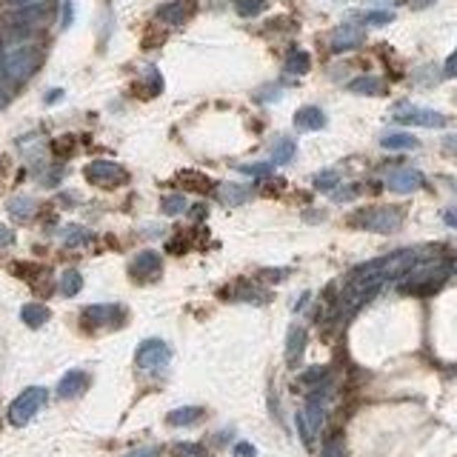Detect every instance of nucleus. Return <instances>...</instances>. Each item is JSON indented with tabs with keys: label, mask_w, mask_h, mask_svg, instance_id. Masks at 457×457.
<instances>
[{
	"label": "nucleus",
	"mask_w": 457,
	"mask_h": 457,
	"mask_svg": "<svg viewBox=\"0 0 457 457\" xmlns=\"http://www.w3.org/2000/svg\"><path fill=\"white\" fill-rule=\"evenodd\" d=\"M449 277V266L446 263H426V266H411L406 274H403V283L400 289L403 292H411V295H432L435 289L443 286V280Z\"/></svg>",
	"instance_id": "1"
},
{
	"label": "nucleus",
	"mask_w": 457,
	"mask_h": 457,
	"mask_svg": "<svg viewBox=\"0 0 457 457\" xmlns=\"http://www.w3.org/2000/svg\"><path fill=\"white\" fill-rule=\"evenodd\" d=\"M40 66V49L32 44H18L4 55V74L9 80H26Z\"/></svg>",
	"instance_id": "2"
},
{
	"label": "nucleus",
	"mask_w": 457,
	"mask_h": 457,
	"mask_svg": "<svg viewBox=\"0 0 457 457\" xmlns=\"http://www.w3.org/2000/svg\"><path fill=\"white\" fill-rule=\"evenodd\" d=\"M44 406H46V389L44 386H29L9 406V420H12V426H26Z\"/></svg>",
	"instance_id": "3"
},
{
	"label": "nucleus",
	"mask_w": 457,
	"mask_h": 457,
	"mask_svg": "<svg viewBox=\"0 0 457 457\" xmlns=\"http://www.w3.org/2000/svg\"><path fill=\"white\" fill-rule=\"evenodd\" d=\"M355 226L369 229V232H395L403 223V212L395 206H380V209H363L360 215L352 218Z\"/></svg>",
	"instance_id": "4"
},
{
	"label": "nucleus",
	"mask_w": 457,
	"mask_h": 457,
	"mask_svg": "<svg viewBox=\"0 0 457 457\" xmlns=\"http://www.w3.org/2000/svg\"><path fill=\"white\" fill-rule=\"evenodd\" d=\"M395 120L397 123H406V126H426V129H443L449 117L435 112V109H418V106H411V103H400L395 106Z\"/></svg>",
	"instance_id": "5"
},
{
	"label": "nucleus",
	"mask_w": 457,
	"mask_h": 457,
	"mask_svg": "<svg viewBox=\"0 0 457 457\" xmlns=\"http://www.w3.org/2000/svg\"><path fill=\"white\" fill-rule=\"evenodd\" d=\"M135 360H138L140 369H146V371H157V369H163V366H169V360H172V349L166 346L163 340L152 338V340H143V343L138 346Z\"/></svg>",
	"instance_id": "6"
},
{
	"label": "nucleus",
	"mask_w": 457,
	"mask_h": 457,
	"mask_svg": "<svg viewBox=\"0 0 457 457\" xmlns=\"http://www.w3.org/2000/svg\"><path fill=\"white\" fill-rule=\"evenodd\" d=\"M86 180H92L95 186H114V183H123L126 180V169L114 160H95L86 166Z\"/></svg>",
	"instance_id": "7"
},
{
	"label": "nucleus",
	"mask_w": 457,
	"mask_h": 457,
	"mask_svg": "<svg viewBox=\"0 0 457 457\" xmlns=\"http://www.w3.org/2000/svg\"><path fill=\"white\" fill-rule=\"evenodd\" d=\"M389 189L392 192H397V194H411L414 189H420L423 186V175L418 172V169H395L392 175H389Z\"/></svg>",
	"instance_id": "8"
},
{
	"label": "nucleus",
	"mask_w": 457,
	"mask_h": 457,
	"mask_svg": "<svg viewBox=\"0 0 457 457\" xmlns=\"http://www.w3.org/2000/svg\"><path fill=\"white\" fill-rule=\"evenodd\" d=\"M194 12V4L192 0H175V4H166L157 9V18L163 23H172V26H180L189 20V15Z\"/></svg>",
	"instance_id": "9"
},
{
	"label": "nucleus",
	"mask_w": 457,
	"mask_h": 457,
	"mask_svg": "<svg viewBox=\"0 0 457 457\" xmlns=\"http://www.w3.org/2000/svg\"><path fill=\"white\" fill-rule=\"evenodd\" d=\"M117 317H123V309L114 306V303H98V306L83 309V320L92 323V326H109V323H114Z\"/></svg>",
	"instance_id": "10"
},
{
	"label": "nucleus",
	"mask_w": 457,
	"mask_h": 457,
	"mask_svg": "<svg viewBox=\"0 0 457 457\" xmlns=\"http://www.w3.org/2000/svg\"><path fill=\"white\" fill-rule=\"evenodd\" d=\"M295 126L300 132H320V129H326V114L317 106H303L295 112Z\"/></svg>",
	"instance_id": "11"
},
{
	"label": "nucleus",
	"mask_w": 457,
	"mask_h": 457,
	"mask_svg": "<svg viewBox=\"0 0 457 457\" xmlns=\"http://www.w3.org/2000/svg\"><path fill=\"white\" fill-rule=\"evenodd\" d=\"M86 386H89L86 371L72 369V371H66V375L60 378V383H58V395H60V397H77V395H83V389H86Z\"/></svg>",
	"instance_id": "12"
},
{
	"label": "nucleus",
	"mask_w": 457,
	"mask_h": 457,
	"mask_svg": "<svg viewBox=\"0 0 457 457\" xmlns=\"http://www.w3.org/2000/svg\"><path fill=\"white\" fill-rule=\"evenodd\" d=\"M306 352V329L303 326H289V335H286V360L289 363H300Z\"/></svg>",
	"instance_id": "13"
},
{
	"label": "nucleus",
	"mask_w": 457,
	"mask_h": 457,
	"mask_svg": "<svg viewBox=\"0 0 457 457\" xmlns=\"http://www.w3.org/2000/svg\"><path fill=\"white\" fill-rule=\"evenodd\" d=\"M360 44H363V29L349 26V23L335 29V37H331V49H335V52H346V49H355Z\"/></svg>",
	"instance_id": "14"
},
{
	"label": "nucleus",
	"mask_w": 457,
	"mask_h": 457,
	"mask_svg": "<svg viewBox=\"0 0 457 457\" xmlns=\"http://www.w3.org/2000/svg\"><path fill=\"white\" fill-rule=\"evenodd\" d=\"M129 272H132L135 277H140V280L157 274V272H160V255H157V252H140V255L132 260Z\"/></svg>",
	"instance_id": "15"
},
{
	"label": "nucleus",
	"mask_w": 457,
	"mask_h": 457,
	"mask_svg": "<svg viewBox=\"0 0 457 457\" xmlns=\"http://www.w3.org/2000/svg\"><path fill=\"white\" fill-rule=\"evenodd\" d=\"M349 92H355V95H383L386 86H383V80H380V77L363 74V77H355V80L349 83Z\"/></svg>",
	"instance_id": "16"
},
{
	"label": "nucleus",
	"mask_w": 457,
	"mask_h": 457,
	"mask_svg": "<svg viewBox=\"0 0 457 457\" xmlns=\"http://www.w3.org/2000/svg\"><path fill=\"white\" fill-rule=\"evenodd\" d=\"M218 197H220V203H226V206H240V203H246V200H252V192H249L246 186L223 183V186H218Z\"/></svg>",
	"instance_id": "17"
},
{
	"label": "nucleus",
	"mask_w": 457,
	"mask_h": 457,
	"mask_svg": "<svg viewBox=\"0 0 457 457\" xmlns=\"http://www.w3.org/2000/svg\"><path fill=\"white\" fill-rule=\"evenodd\" d=\"M20 320H23L26 326L37 329V326H44V323L49 320V309H46L44 303H26V306L20 309Z\"/></svg>",
	"instance_id": "18"
},
{
	"label": "nucleus",
	"mask_w": 457,
	"mask_h": 457,
	"mask_svg": "<svg viewBox=\"0 0 457 457\" xmlns=\"http://www.w3.org/2000/svg\"><path fill=\"white\" fill-rule=\"evenodd\" d=\"M200 414H203V409H197V406H183V409H175V411L169 414V423H172V426H192V423L200 420Z\"/></svg>",
	"instance_id": "19"
},
{
	"label": "nucleus",
	"mask_w": 457,
	"mask_h": 457,
	"mask_svg": "<svg viewBox=\"0 0 457 457\" xmlns=\"http://www.w3.org/2000/svg\"><path fill=\"white\" fill-rule=\"evenodd\" d=\"M380 146L383 149H395V152H400V149H418V138L406 135V132H395V135H386L380 140Z\"/></svg>",
	"instance_id": "20"
},
{
	"label": "nucleus",
	"mask_w": 457,
	"mask_h": 457,
	"mask_svg": "<svg viewBox=\"0 0 457 457\" xmlns=\"http://www.w3.org/2000/svg\"><path fill=\"white\" fill-rule=\"evenodd\" d=\"M83 289V277H80V272H74V269H66L63 274H60V295L63 298H74L77 292Z\"/></svg>",
	"instance_id": "21"
},
{
	"label": "nucleus",
	"mask_w": 457,
	"mask_h": 457,
	"mask_svg": "<svg viewBox=\"0 0 457 457\" xmlns=\"http://www.w3.org/2000/svg\"><path fill=\"white\" fill-rule=\"evenodd\" d=\"M34 209H37V203H34L32 197H15V200L9 203V212H12L15 220H29V218L34 215Z\"/></svg>",
	"instance_id": "22"
},
{
	"label": "nucleus",
	"mask_w": 457,
	"mask_h": 457,
	"mask_svg": "<svg viewBox=\"0 0 457 457\" xmlns=\"http://www.w3.org/2000/svg\"><path fill=\"white\" fill-rule=\"evenodd\" d=\"M309 66H312V60H309V55L303 49H295L292 55H289V60H286V72L289 74H306Z\"/></svg>",
	"instance_id": "23"
},
{
	"label": "nucleus",
	"mask_w": 457,
	"mask_h": 457,
	"mask_svg": "<svg viewBox=\"0 0 457 457\" xmlns=\"http://www.w3.org/2000/svg\"><path fill=\"white\" fill-rule=\"evenodd\" d=\"M295 157V140H289V138H280L272 149V160L274 163H289Z\"/></svg>",
	"instance_id": "24"
},
{
	"label": "nucleus",
	"mask_w": 457,
	"mask_h": 457,
	"mask_svg": "<svg viewBox=\"0 0 457 457\" xmlns=\"http://www.w3.org/2000/svg\"><path fill=\"white\" fill-rule=\"evenodd\" d=\"M234 9L243 18H258L266 9V0H234Z\"/></svg>",
	"instance_id": "25"
},
{
	"label": "nucleus",
	"mask_w": 457,
	"mask_h": 457,
	"mask_svg": "<svg viewBox=\"0 0 457 457\" xmlns=\"http://www.w3.org/2000/svg\"><path fill=\"white\" fill-rule=\"evenodd\" d=\"M178 180H180V183H192V189H197V192L212 189V180L206 178V175H197V172H180Z\"/></svg>",
	"instance_id": "26"
},
{
	"label": "nucleus",
	"mask_w": 457,
	"mask_h": 457,
	"mask_svg": "<svg viewBox=\"0 0 457 457\" xmlns=\"http://www.w3.org/2000/svg\"><path fill=\"white\" fill-rule=\"evenodd\" d=\"M89 240V232L83 229V226H66L63 229V243L66 246H80V243H86Z\"/></svg>",
	"instance_id": "27"
},
{
	"label": "nucleus",
	"mask_w": 457,
	"mask_h": 457,
	"mask_svg": "<svg viewBox=\"0 0 457 457\" xmlns=\"http://www.w3.org/2000/svg\"><path fill=\"white\" fill-rule=\"evenodd\" d=\"M186 197L183 194H169V197H163V212L166 215H180V212H186Z\"/></svg>",
	"instance_id": "28"
},
{
	"label": "nucleus",
	"mask_w": 457,
	"mask_h": 457,
	"mask_svg": "<svg viewBox=\"0 0 457 457\" xmlns=\"http://www.w3.org/2000/svg\"><path fill=\"white\" fill-rule=\"evenodd\" d=\"M240 175H249V178H269L272 175V166L269 163H246V166H237Z\"/></svg>",
	"instance_id": "29"
},
{
	"label": "nucleus",
	"mask_w": 457,
	"mask_h": 457,
	"mask_svg": "<svg viewBox=\"0 0 457 457\" xmlns=\"http://www.w3.org/2000/svg\"><path fill=\"white\" fill-rule=\"evenodd\" d=\"M338 180H340V175H338V172H320V175H314V186H317V189H323V192L335 189V186H338Z\"/></svg>",
	"instance_id": "30"
},
{
	"label": "nucleus",
	"mask_w": 457,
	"mask_h": 457,
	"mask_svg": "<svg viewBox=\"0 0 457 457\" xmlns=\"http://www.w3.org/2000/svg\"><path fill=\"white\" fill-rule=\"evenodd\" d=\"M392 20H395L392 12H366V15H363V23H369V26H386V23H392Z\"/></svg>",
	"instance_id": "31"
},
{
	"label": "nucleus",
	"mask_w": 457,
	"mask_h": 457,
	"mask_svg": "<svg viewBox=\"0 0 457 457\" xmlns=\"http://www.w3.org/2000/svg\"><path fill=\"white\" fill-rule=\"evenodd\" d=\"M443 74H446V77H457V49L449 55V60H446V66H443Z\"/></svg>",
	"instance_id": "32"
},
{
	"label": "nucleus",
	"mask_w": 457,
	"mask_h": 457,
	"mask_svg": "<svg viewBox=\"0 0 457 457\" xmlns=\"http://www.w3.org/2000/svg\"><path fill=\"white\" fill-rule=\"evenodd\" d=\"M323 378H326V369L317 366V369H309V371H306V375H303V383H317V380H323Z\"/></svg>",
	"instance_id": "33"
},
{
	"label": "nucleus",
	"mask_w": 457,
	"mask_h": 457,
	"mask_svg": "<svg viewBox=\"0 0 457 457\" xmlns=\"http://www.w3.org/2000/svg\"><path fill=\"white\" fill-rule=\"evenodd\" d=\"M258 451H255V446L252 443H237L234 446V457H255Z\"/></svg>",
	"instance_id": "34"
},
{
	"label": "nucleus",
	"mask_w": 457,
	"mask_h": 457,
	"mask_svg": "<svg viewBox=\"0 0 457 457\" xmlns=\"http://www.w3.org/2000/svg\"><path fill=\"white\" fill-rule=\"evenodd\" d=\"M72 18H74V9H72V4H69V0H66V4H63V29H69L72 26Z\"/></svg>",
	"instance_id": "35"
},
{
	"label": "nucleus",
	"mask_w": 457,
	"mask_h": 457,
	"mask_svg": "<svg viewBox=\"0 0 457 457\" xmlns=\"http://www.w3.org/2000/svg\"><path fill=\"white\" fill-rule=\"evenodd\" d=\"M157 454H160V451L149 446V449H135V451H129L126 457H157Z\"/></svg>",
	"instance_id": "36"
},
{
	"label": "nucleus",
	"mask_w": 457,
	"mask_h": 457,
	"mask_svg": "<svg viewBox=\"0 0 457 457\" xmlns=\"http://www.w3.org/2000/svg\"><path fill=\"white\" fill-rule=\"evenodd\" d=\"M12 240H15L12 229H9V226H4V223H0V246H9Z\"/></svg>",
	"instance_id": "37"
},
{
	"label": "nucleus",
	"mask_w": 457,
	"mask_h": 457,
	"mask_svg": "<svg viewBox=\"0 0 457 457\" xmlns=\"http://www.w3.org/2000/svg\"><path fill=\"white\" fill-rule=\"evenodd\" d=\"M175 451L178 454H192V457H203V449H197V446H178Z\"/></svg>",
	"instance_id": "38"
},
{
	"label": "nucleus",
	"mask_w": 457,
	"mask_h": 457,
	"mask_svg": "<svg viewBox=\"0 0 457 457\" xmlns=\"http://www.w3.org/2000/svg\"><path fill=\"white\" fill-rule=\"evenodd\" d=\"M323 457H343L340 443H329V446H326V451H323Z\"/></svg>",
	"instance_id": "39"
},
{
	"label": "nucleus",
	"mask_w": 457,
	"mask_h": 457,
	"mask_svg": "<svg viewBox=\"0 0 457 457\" xmlns=\"http://www.w3.org/2000/svg\"><path fill=\"white\" fill-rule=\"evenodd\" d=\"M443 220H446L451 229H457V209H446V212H443Z\"/></svg>",
	"instance_id": "40"
},
{
	"label": "nucleus",
	"mask_w": 457,
	"mask_h": 457,
	"mask_svg": "<svg viewBox=\"0 0 457 457\" xmlns=\"http://www.w3.org/2000/svg\"><path fill=\"white\" fill-rule=\"evenodd\" d=\"M432 4H435V0H411L414 9H426V6H432Z\"/></svg>",
	"instance_id": "41"
},
{
	"label": "nucleus",
	"mask_w": 457,
	"mask_h": 457,
	"mask_svg": "<svg viewBox=\"0 0 457 457\" xmlns=\"http://www.w3.org/2000/svg\"><path fill=\"white\" fill-rule=\"evenodd\" d=\"M6 103H9V92H6V89H0V109H4Z\"/></svg>",
	"instance_id": "42"
},
{
	"label": "nucleus",
	"mask_w": 457,
	"mask_h": 457,
	"mask_svg": "<svg viewBox=\"0 0 457 457\" xmlns=\"http://www.w3.org/2000/svg\"><path fill=\"white\" fill-rule=\"evenodd\" d=\"M12 6H26V4H34V0H9Z\"/></svg>",
	"instance_id": "43"
}]
</instances>
